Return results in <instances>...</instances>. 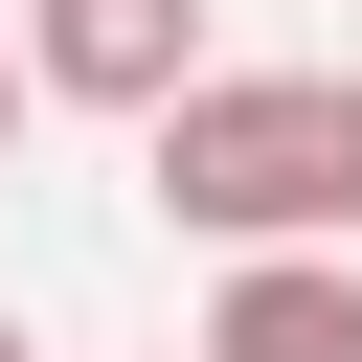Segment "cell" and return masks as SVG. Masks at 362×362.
I'll use <instances>...</instances> for the list:
<instances>
[{
	"label": "cell",
	"mask_w": 362,
	"mask_h": 362,
	"mask_svg": "<svg viewBox=\"0 0 362 362\" xmlns=\"http://www.w3.org/2000/svg\"><path fill=\"white\" fill-rule=\"evenodd\" d=\"M136 158L204 249H362V68H204L181 113H136Z\"/></svg>",
	"instance_id": "1"
},
{
	"label": "cell",
	"mask_w": 362,
	"mask_h": 362,
	"mask_svg": "<svg viewBox=\"0 0 362 362\" xmlns=\"http://www.w3.org/2000/svg\"><path fill=\"white\" fill-rule=\"evenodd\" d=\"M45 113H181L204 90V0H23Z\"/></svg>",
	"instance_id": "2"
},
{
	"label": "cell",
	"mask_w": 362,
	"mask_h": 362,
	"mask_svg": "<svg viewBox=\"0 0 362 362\" xmlns=\"http://www.w3.org/2000/svg\"><path fill=\"white\" fill-rule=\"evenodd\" d=\"M204 362H362V249H226Z\"/></svg>",
	"instance_id": "3"
},
{
	"label": "cell",
	"mask_w": 362,
	"mask_h": 362,
	"mask_svg": "<svg viewBox=\"0 0 362 362\" xmlns=\"http://www.w3.org/2000/svg\"><path fill=\"white\" fill-rule=\"evenodd\" d=\"M23 113H45V45H23V23H0V158H23Z\"/></svg>",
	"instance_id": "4"
},
{
	"label": "cell",
	"mask_w": 362,
	"mask_h": 362,
	"mask_svg": "<svg viewBox=\"0 0 362 362\" xmlns=\"http://www.w3.org/2000/svg\"><path fill=\"white\" fill-rule=\"evenodd\" d=\"M0 362H45V339H23V317H0Z\"/></svg>",
	"instance_id": "5"
},
{
	"label": "cell",
	"mask_w": 362,
	"mask_h": 362,
	"mask_svg": "<svg viewBox=\"0 0 362 362\" xmlns=\"http://www.w3.org/2000/svg\"><path fill=\"white\" fill-rule=\"evenodd\" d=\"M181 362H204V339H181Z\"/></svg>",
	"instance_id": "6"
}]
</instances>
